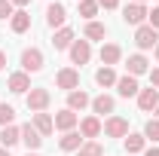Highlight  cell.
<instances>
[{"mask_svg": "<svg viewBox=\"0 0 159 156\" xmlns=\"http://www.w3.org/2000/svg\"><path fill=\"white\" fill-rule=\"evenodd\" d=\"M144 19H147V6L144 3H129L125 9H122V21L125 25H144Z\"/></svg>", "mask_w": 159, "mask_h": 156, "instance_id": "obj_4", "label": "cell"}, {"mask_svg": "<svg viewBox=\"0 0 159 156\" xmlns=\"http://www.w3.org/2000/svg\"><path fill=\"white\" fill-rule=\"evenodd\" d=\"M150 83H153V89H159V67L153 71V74H150Z\"/></svg>", "mask_w": 159, "mask_h": 156, "instance_id": "obj_34", "label": "cell"}, {"mask_svg": "<svg viewBox=\"0 0 159 156\" xmlns=\"http://www.w3.org/2000/svg\"><path fill=\"white\" fill-rule=\"evenodd\" d=\"M144 144H147V138H144V135H129V138H125V150H129V156L141 153Z\"/></svg>", "mask_w": 159, "mask_h": 156, "instance_id": "obj_25", "label": "cell"}, {"mask_svg": "<svg viewBox=\"0 0 159 156\" xmlns=\"http://www.w3.org/2000/svg\"><path fill=\"white\" fill-rule=\"evenodd\" d=\"M135 3H144V0H135Z\"/></svg>", "mask_w": 159, "mask_h": 156, "instance_id": "obj_41", "label": "cell"}, {"mask_svg": "<svg viewBox=\"0 0 159 156\" xmlns=\"http://www.w3.org/2000/svg\"><path fill=\"white\" fill-rule=\"evenodd\" d=\"M104 34H107V28L101 21H89L86 25V40H104Z\"/></svg>", "mask_w": 159, "mask_h": 156, "instance_id": "obj_26", "label": "cell"}, {"mask_svg": "<svg viewBox=\"0 0 159 156\" xmlns=\"http://www.w3.org/2000/svg\"><path fill=\"white\" fill-rule=\"evenodd\" d=\"M67 19V9L61 6V3H49V9H46V25L49 28H61Z\"/></svg>", "mask_w": 159, "mask_h": 156, "instance_id": "obj_9", "label": "cell"}, {"mask_svg": "<svg viewBox=\"0 0 159 156\" xmlns=\"http://www.w3.org/2000/svg\"><path fill=\"white\" fill-rule=\"evenodd\" d=\"M86 104H92V98L86 95L83 89H74V92H67V110H74V113H77V110H83Z\"/></svg>", "mask_w": 159, "mask_h": 156, "instance_id": "obj_14", "label": "cell"}, {"mask_svg": "<svg viewBox=\"0 0 159 156\" xmlns=\"http://www.w3.org/2000/svg\"><path fill=\"white\" fill-rule=\"evenodd\" d=\"M12 117H16L12 104H0V126H12Z\"/></svg>", "mask_w": 159, "mask_h": 156, "instance_id": "obj_30", "label": "cell"}, {"mask_svg": "<svg viewBox=\"0 0 159 156\" xmlns=\"http://www.w3.org/2000/svg\"><path fill=\"white\" fill-rule=\"evenodd\" d=\"M89 58H92L89 40H74V43H70V61H74V64H86Z\"/></svg>", "mask_w": 159, "mask_h": 156, "instance_id": "obj_5", "label": "cell"}, {"mask_svg": "<svg viewBox=\"0 0 159 156\" xmlns=\"http://www.w3.org/2000/svg\"><path fill=\"white\" fill-rule=\"evenodd\" d=\"M156 104H159V89H141L138 92V107L141 110H156Z\"/></svg>", "mask_w": 159, "mask_h": 156, "instance_id": "obj_11", "label": "cell"}, {"mask_svg": "<svg viewBox=\"0 0 159 156\" xmlns=\"http://www.w3.org/2000/svg\"><path fill=\"white\" fill-rule=\"evenodd\" d=\"M144 138H147V141H159V117L150 119V122L144 126Z\"/></svg>", "mask_w": 159, "mask_h": 156, "instance_id": "obj_29", "label": "cell"}, {"mask_svg": "<svg viewBox=\"0 0 159 156\" xmlns=\"http://www.w3.org/2000/svg\"><path fill=\"white\" fill-rule=\"evenodd\" d=\"M52 122H55V129H61V132H74V126L80 122V117L74 113V110H67V107H64L61 113H55Z\"/></svg>", "mask_w": 159, "mask_h": 156, "instance_id": "obj_10", "label": "cell"}, {"mask_svg": "<svg viewBox=\"0 0 159 156\" xmlns=\"http://www.w3.org/2000/svg\"><path fill=\"white\" fill-rule=\"evenodd\" d=\"M116 92H119L122 98L138 95V92H141V89H138V80H135V77H129V74H125V77H119V80H116Z\"/></svg>", "mask_w": 159, "mask_h": 156, "instance_id": "obj_13", "label": "cell"}, {"mask_svg": "<svg viewBox=\"0 0 159 156\" xmlns=\"http://www.w3.org/2000/svg\"><path fill=\"white\" fill-rule=\"evenodd\" d=\"M21 67H25V74H37V71H43V52H40L37 46H31V49L21 52Z\"/></svg>", "mask_w": 159, "mask_h": 156, "instance_id": "obj_2", "label": "cell"}, {"mask_svg": "<svg viewBox=\"0 0 159 156\" xmlns=\"http://www.w3.org/2000/svg\"><path fill=\"white\" fill-rule=\"evenodd\" d=\"M55 83H58V89H67V92H74V89L80 86V71H74V67H64V71H58Z\"/></svg>", "mask_w": 159, "mask_h": 156, "instance_id": "obj_6", "label": "cell"}, {"mask_svg": "<svg viewBox=\"0 0 159 156\" xmlns=\"http://www.w3.org/2000/svg\"><path fill=\"white\" fill-rule=\"evenodd\" d=\"M80 156H104V147L95 144V141H89V144H83V147H80Z\"/></svg>", "mask_w": 159, "mask_h": 156, "instance_id": "obj_28", "label": "cell"}, {"mask_svg": "<svg viewBox=\"0 0 159 156\" xmlns=\"http://www.w3.org/2000/svg\"><path fill=\"white\" fill-rule=\"evenodd\" d=\"M147 19H150V28H156V31H159V6L153 9V12H147Z\"/></svg>", "mask_w": 159, "mask_h": 156, "instance_id": "obj_32", "label": "cell"}, {"mask_svg": "<svg viewBox=\"0 0 159 156\" xmlns=\"http://www.w3.org/2000/svg\"><path fill=\"white\" fill-rule=\"evenodd\" d=\"M0 156H9V150H6V147H3V150H0Z\"/></svg>", "mask_w": 159, "mask_h": 156, "instance_id": "obj_38", "label": "cell"}, {"mask_svg": "<svg viewBox=\"0 0 159 156\" xmlns=\"http://www.w3.org/2000/svg\"><path fill=\"white\" fill-rule=\"evenodd\" d=\"M0 19H12V3L9 0H0Z\"/></svg>", "mask_w": 159, "mask_h": 156, "instance_id": "obj_31", "label": "cell"}, {"mask_svg": "<svg viewBox=\"0 0 159 156\" xmlns=\"http://www.w3.org/2000/svg\"><path fill=\"white\" fill-rule=\"evenodd\" d=\"M156 117H159V104H156Z\"/></svg>", "mask_w": 159, "mask_h": 156, "instance_id": "obj_39", "label": "cell"}, {"mask_svg": "<svg viewBox=\"0 0 159 156\" xmlns=\"http://www.w3.org/2000/svg\"><path fill=\"white\" fill-rule=\"evenodd\" d=\"M80 135H83V138H98L101 135L98 117H86V119H83V122H80Z\"/></svg>", "mask_w": 159, "mask_h": 156, "instance_id": "obj_19", "label": "cell"}, {"mask_svg": "<svg viewBox=\"0 0 159 156\" xmlns=\"http://www.w3.org/2000/svg\"><path fill=\"white\" fill-rule=\"evenodd\" d=\"M49 101H52L49 89H31V92H28V110H34V113H43V110L49 107Z\"/></svg>", "mask_w": 159, "mask_h": 156, "instance_id": "obj_3", "label": "cell"}, {"mask_svg": "<svg viewBox=\"0 0 159 156\" xmlns=\"http://www.w3.org/2000/svg\"><path fill=\"white\" fill-rule=\"evenodd\" d=\"M113 98L110 95H98V98H92V110L98 113V117H104V113H113Z\"/></svg>", "mask_w": 159, "mask_h": 156, "instance_id": "obj_20", "label": "cell"}, {"mask_svg": "<svg viewBox=\"0 0 159 156\" xmlns=\"http://www.w3.org/2000/svg\"><path fill=\"white\" fill-rule=\"evenodd\" d=\"M70 43H74V31L70 28H61L58 34H55V40H52L55 49H70Z\"/></svg>", "mask_w": 159, "mask_h": 156, "instance_id": "obj_23", "label": "cell"}, {"mask_svg": "<svg viewBox=\"0 0 159 156\" xmlns=\"http://www.w3.org/2000/svg\"><path fill=\"white\" fill-rule=\"evenodd\" d=\"M28 89H31V77H28L25 71H19V74H12V77H9V92L21 95V92H28Z\"/></svg>", "mask_w": 159, "mask_h": 156, "instance_id": "obj_16", "label": "cell"}, {"mask_svg": "<svg viewBox=\"0 0 159 156\" xmlns=\"http://www.w3.org/2000/svg\"><path fill=\"white\" fill-rule=\"evenodd\" d=\"M104 135H110V138H125L129 135V122L122 117H110L107 122H104Z\"/></svg>", "mask_w": 159, "mask_h": 156, "instance_id": "obj_8", "label": "cell"}, {"mask_svg": "<svg viewBox=\"0 0 159 156\" xmlns=\"http://www.w3.org/2000/svg\"><path fill=\"white\" fill-rule=\"evenodd\" d=\"M34 129H37L40 135H52V129H55V122H52V117L49 113H34Z\"/></svg>", "mask_w": 159, "mask_h": 156, "instance_id": "obj_21", "label": "cell"}, {"mask_svg": "<svg viewBox=\"0 0 159 156\" xmlns=\"http://www.w3.org/2000/svg\"><path fill=\"white\" fill-rule=\"evenodd\" d=\"M156 58H159V46H156Z\"/></svg>", "mask_w": 159, "mask_h": 156, "instance_id": "obj_40", "label": "cell"}, {"mask_svg": "<svg viewBox=\"0 0 159 156\" xmlns=\"http://www.w3.org/2000/svg\"><path fill=\"white\" fill-rule=\"evenodd\" d=\"M147 64H150V61L144 58V55H129V61H125L129 77H141V74H147Z\"/></svg>", "mask_w": 159, "mask_h": 156, "instance_id": "obj_18", "label": "cell"}, {"mask_svg": "<svg viewBox=\"0 0 159 156\" xmlns=\"http://www.w3.org/2000/svg\"><path fill=\"white\" fill-rule=\"evenodd\" d=\"M28 156H37V153H28Z\"/></svg>", "mask_w": 159, "mask_h": 156, "instance_id": "obj_42", "label": "cell"}, {"mask_svg": "<svg viewBox=\"0 0 159 156\" xmlns=\"http://www.w3.org/2000/svg\"><path fill=\"white\" fill-rule=\"evenodd\" d=\"M98 6H104V9H116L119 0H98Z\"/></svg>", "mask_w": 159, "mask_h": 156, "instance_id": "obj_33", "label": "cell"}, {"mask_svg": "<svg viewBox=\"0 0 159 156\" xmlns=\"http://www.w3.org/2000/svg\"><path fill=\"white\" fill-rule=\"evenodd\" d=\"M119 58H122V49H119L116 43H107V46H101V64H104V67H113Z\"/></svg>", "mask_w": 159, "mask_h": 156, "instance_id": "obj_12", "label": "cell"}, {"mask_svg": "<svg viewBox=\"0 0 159 156\" xmlns=\"http://www.w3.org/2000/svg\"><path fill=\"white\" fill-rule=\"evenodd\" d=\"M9 3H12V6H28L31 0H9Z\"/></svg>", "mask_w": 159, "mask_h": 156, "instance_id": "obj_36", "label": "cell"}, {"mask_svg": "<svg viewBox=\"0 0 159 156\" xmlns=\"http://www.w3.org/2000/svg\"><path fill=\"white\" fill-rule=\"evenodd\" d=\"M9 28H12V34H25L28 28H31V16L19 9V12H12V19H9Z\"/></svg>", "mask_w": 159, "mask_h": 156, "instance_id": "obj_15", "label": "cell"}, {"mask_svg": "<svg viewBox=\"0 0 159 156\" xmlns=\"http://www.w3.org/2000/svg\"><path fill=\"white\" fill-rule=\"evenodd\" d=\"M135 43H138V49H156L159 46V31L150 28V25H141L135 31Z\"/></svg>", "mask_w": 159, "mask_h": 156, "instance_id": "obj_1", "label": "cell"}, {"mask_svg": "<svg viewBox=\"0 0 159 156\" xmlns=\"http://www.w3.org/2000/svg\"><path fill=\"white\" fill-rule=\"evenodd\" d=\"M95 12H98V0H80V16L83 19H95Z\"/></svg>", "mask_w": 159, "mask_h": 156, "instance_id": "obj_27", "label": "cell"}, {"mask_svg": "<svg viewBox=\"0 0 159 156\" xmlns=\"http://www.w3.org/2000/svg\"><path fill=\"white\" fill-rule=\"evenodd\" d=\"M116 74H113V67H98V74H95V83L98 86H116Z\"/></svg>", "mask_w": 159, "mask_h": 156, "instance_id": "obj_24", "label": "cell"}, {"mask_svg": "<svg viewBox=\"0 0 159 156\" xmlns=\"http://www.w3.org/2000/svg\"><path fill=\"white\" fill-rule=\"evenodd\" d=\"M19 141H21V129H16V126H3V129H0V144H3L6 150H9L12 144H19Z\"/></svg>", "mask_w": 159, "mask_h": 156, "instance_id": "obj_17", "label": "cell"}, {"mask_svg": "<svg viewBox=\"0 0 159 156\" xmlns=\"http://www.w3.org/2000/svg\"><path fill=\"white\" fill-rule=\"evenodd\" d=\"M144 156H159V147H147V153Z\"/></svg>", "mask_w": 159, "mask_h": 156, "instance_id": "obj_35", "label": "cell"}, {"mask_svg": "<svg viewBox=\"0 0 159 156\" xmlns=\"http://www.w3.org/2000/svg\"><path fill=\"white\" fill-rule=\"evenodd\" d=\"M3 67H6V55L0 52V71H3Z\"/></svg>", "mask_w": 159, "mask_h": 156, "instance_id": "obj_37", "label": "cell"}, {"mask_svg": "<svg viewBox=\"0 0 159 156\" xmlns=\"http://www.w3.org/2000/svg\"><path fill=\"white\" fill-rule=\"evenodd\" d=\"M58 144H61V150H67V153H70V150H80V147H83V135H80V132H64Z\"/></svg>", "mask_w": 159, "mask_h": 156, "instance_id": "obj_22", "label": "cell"}, {"mask_svg": "<svg viewBox=\"0 0 159 156\" xmlns=\"http://www.w3.org/2000/svg\"><path fill=\"white\" fill-rule=\"evenodd\" d=\"M21 141H25L28 153H34V150H40V144H43V135H40L37 129L28 122V126H21Z\"/></svg>", "mask_w": 159, "mask_h": 156, "instance_id": "obj_7", "label": "cell"}]
</instances>
